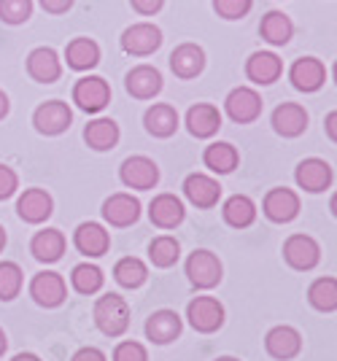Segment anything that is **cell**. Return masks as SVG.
<instances>
[{"mask_svg":"<svg viewBox=\"0 0 337 361\" xmlns=\"http://www.w3.org/2000/svg\"><path fill=\"white\" fill-rule=\"evenodd\" d=\"M92 316H94V326L103 331L106 337H122L124 331L130 329L133 313H130L127 300L111 291V294H103L100 300L94 302Z\"/></svg>","mask_w":337,"mask_h":361,"instance_id":"6da1fadb","label":"cell"},{"mask_svg":"<svg viewBox=\"0 0 337 361\" xmlns=\"http://www.w3.org/2000/svg\"><path fill=\"white\" fill-rule=\"evenodd\" d=\"M186 278L189 283L200 291H208V288H216L224 278V267H221V259L208 251V248H197L192 251L189 259H186Z\"/></svg>","mask_w":337,"mask_h":361,"instance_id":"7a4b0ae2","label":"cell"},{"mask_svg":"<svg viewBox=\"0 0 337 361\" xmlns=\"http://www.w3.org/2000/svg\"><path fill=\"white\" fill-rule=\"evenodd\" d=\"M224 305L216 300V297H195V300L186 305V321L189 326L200 334H214L224 326Z\"/></svg>","mask_w":337,"mask_h":361,"instance_id":"3957f363","label":"cell"},{"mask_svg":"<svg viewBox=\"0 0 337 361\" xmlns=\"http://www.w3.org/2000/svg\"><path fill=\"white\" fill-rule=\"evenodd\" d=\"M283 262L289 264L291 270L297 272H310L313 267H319L321 262V245L313 240L310 235H289L283 243Z\"/></svg>","mask_w":337,"mask_h":361,"instance_id":"277c9868","label":"cell"},{"mask_svg":"<svg viewBox=\"0 0 337 361\" xmlns=\"http://www.w3.org/2000/svg\"><path fill=\"white\" fill-rule=\"evenodd\" d=\"M119 178L127 189H135V192H149L159 183V167L154 159L135 154V157H127L119 167Z\"/></svg>","mask_w":337,"mask_h":361,"instance_id":"5b68a950","label":"cell"},{"mask_svg":"<svg viewBox=\"0 0 337 361\" xmlns=\"http://www.w3.org/2000/svg\"><path fill=\"white\" fill-rule=\"evenodd\" d=\"M73 103L87 114H100L111 103V84L103 75H84L73 84Z\"/></svg>","mask_w":337,"mask_h":361,"instance_id":"8992f818","label":"cell"},{"mask_svg":"<svg viewBox=\"0 0 337 361\" xmlns=\"http://www.w3.org/2000/svg\"><path fill=\"white\" fill-rule=\"evenodd\" d=\"M294 180L300 189H305L307 195H321L332 186L335 180V170L326 159H319V157H307L302 159L297 170H294Z\"/></svg>","mask_w":337,"mask_h":361,"instance_id":"52a82bcc","label":"cell"},{"mask_svg":"<svg viewBox=\"0 0 337 361\" xmlns=\"http://www.w3.org/2000/svg\"><path fill=\"white\" fill-rule=\"evenodd\" d=\"M30 297L35 305L47 307V310H54L60 307L62 302L68 300V283L60 272L44 270L38 275H32L30 281Z\"/></svg>","mask_w":337,"mask_h":361,"instance_id":"ba28073f","label":"cell"},{"mask_svg":"<svg viewBox=\"0 0 337 361\" xmlns=\"http://www.w3.org/2000/svg\"><path fill=\"white\" fill-rule=\"evenodd\" d=\"M300 195L294 189H286V186H276L270 189L264 200H262V213L273 221V224H289L300 216Z\"/></svg>","mask_w":337,"mask_h":361,"instance_id":"9c48e42d","label":"cell"},{"mask_svg":"<svg viewBox=\"0 0 337 361\" xmlns=\"http://www.w3.org/2000/svg\"><path fill=\"white\" fill-rule=\"evenodd\" d=\"M32 124H35V130L41 135L47 137L62 135L73 124V111H71L68 103H62V100H49V103H41V106L35 108Z\"/></svg>","mask_w":337,"mask_h":361,"instance_id":"30bf717a","label":"cell"},{"mask_svg":"<svg viewBox=\"0 0 337 361\" xmlns=\"http://www.w3.org/2000/svg\"><path fill=\"white\" fill-rule=\"evenodd\" d=\"M262 94L254 87H235L224 100V111L235 124H251L262 116Z\"/></svg>","mask_w":337,"mask_h":361,"instance_id":"8fae6325","label":"cell"},{"mask_svg":"<svg viewBox=\"0 0 337 361\" xmlns=\"http://www.w3.org/2000/svg\"><path fill=\"white\" fill-rule=\"evenodd\" d=\"M122 49L133 57H149L154 54L159 46H162V30L152 25V22H138V25H130L122 32Z\"/></svg>","mask_w":337,"mask_h":361,"instance_id":"7c38bea8","label":"cell"},{"mask_svg":"<svg viewBox=\"0 0 337 361\" xmlns=\"http://www.w3.org/2000/svg\"><path fill=\"white\" fill-rule=\"evenodd\" d=\"M264 350L267 356L276 361H291L300 356L302 350V334L289 326V324H281L264 334Z\"/></svg>","mask_w":337,"mask_h":361,"instance_id":"4fadbf2b","label":"cell"},{"mask_svg":"<svg viewBox=\"0 0 337 361\" xmlns=\"http://www.w3.org/2000/svg\"><path fill=\"white\" fill-rule=\"evenodd\" d=\"M16 213H19V219L25 221V224H44L51 219V213H54V200L49 195L47 189H38V186H32V189H25L19 200H16Z\"/></svg>","mask_w":337,"mask_h":361,"instance_id":"5bb4252c","label":"cell"},{"mask_svg":"<svg viewBox=\"0 0 337 361\" xmlns=\"http://www.w3.org/2000/svg\"><path fill=\"white\" fill-rule=\"evenodd\" d=\"M73 245L87 259H100L111 251V232L97 221H81L73 232Z\"/></svg>","mask_w":337,"mask_h":361,"instance_id":"9a60e30c","label":"cell"},{"mask_svg":"<svg viewBox=\"0 0 337 361\" xmlns=\"http://www.w3.org/2000/svg\"><path fill=\"white\" fill-rule=\"evenodd\" d=\"M184 197L200 208V211H208V208H216L219 200H221V183L214 178V176H205V173H192L184 178Z\"/></svg>","mask_w":337,"mask_h":361,"instance_id":"2e32d148","label":"cell"},{"mask_svg":"<svg viewBox=\"0 0 337 361\" xmlns=\"http://www.w3.org/2000/svg\"><path fill=\"white\" fill-rule=\"evenodd\" d=\"M184 331V318L178 316L176 310H157L146 318V340L154 345H170L181 337Z\"/></svg>","mask_w":337,"mask_h":361,"instance_id":"e0dca14e","label":"cell"},{"mask_svg":"<svg viewBox=\"0 0 337 361\" xmlns=\"http://www.w3.org/2000/svg\"><path fill=\"white\" fill-rule=\"evenodd\" d=\"M103 219L106 224L124 229V226H133L140 219V200L127 192H116L103 202Z\"/></svg>","mask_w":337,"mask_h":361,"instance_id":"ac0fdd59","label":"cell"},{"mask_svg":"<svg viewBox=\"0 0 337 361\" xmlns=\"http://www.w3.org/2000/svg\"><path fill=\"white\" fill-rule=\"evenodd\" d=\"M149 219H152L154 226L159 229H176V226L184 224L186 219V208H184V200L176 195H157L149 205Z\"/></svg>","mask_w":337,"mask_h":361,"instance_id":"d6986e66","label":"cell"},{"mask_svg":"<svg viewBox=\"0 0 337 361\" xmlns=\"http://www.w3.org/2000/svg\"><path fill=\"white\" fill-rule=\"evenodd\" d=\"M289 81L300 92H319L326 84V68L316 57H300L289 68Z\"/></svg>","mask_w":337,"mask_h":361,"instance_id":"ffe728a7","label":"cell"},{"mask_svg":"<svg viewBox=\"0 0 337 361\" xmlns=\"http://www.w3.org/2000/svg\"><path fill=\"white\" fill-rule=\"evenodd\" d=\"M124 87L135 100H152L162 92V73L154 65H135L124 75Z\"/></svg>","mask_w":337,"mask_h":361,"instance_id":"44dd1931","label":"cell"},{"mask_svg":"<svg viewBox=\"0 0 337 361\" xmlns=\"http://www.w3.org/2000/svg\"><path fill=\"white\" fill-rule=\"evenodd\" d=\"M27 73L38 84H54L62 75V62L57 57V51L49 49V46L32 49L30 54H27Z\"/></svg>","mask_w":337,"mask_h":361,"instance_id":"7402d4cb","label":"cell"},{"mask_svg":"<svg viewBox=\"0 0 337 361\" xmlns=\"http://www.w3.org/2000/svg\"><path fill=\"white\" fill-rule=\"evenodd\" d=\"M283 73V62L273 51H254L248 60H245V75L248 81L259 84V87H270L276 84Z\"/></svg>","mask_w":337,"mask_h":361,"instance_id":"603a6c76","label":"cell"},{"mask_svg":"<svg viewBox=\"0 0 337 361\" xmlns=\"http://www.w3.org/2000/svg\"><path fill=\"white\" fill-rule=\"evenodd\" d=\"M186 130L192 137L208 140L221 130V114L211 103H197L186 111Z\"/></svg>","mask_w":337,"mask_h":361,"instance_id":"cb8c5ba5","label":"cell"},{"mask_svg":"<svg viewBox=\"0 0 337 361\" xmlns=\"http://www.w3.org/2000/svg\"><path fill=\"white\" fill-rule=\"evenodd\" d=\"M170 71L178 75V78H197L205 71V51L197 44H181L173 49L170 54Z\"/></svg>","mask_w":337,"mask_h":361,"instance_id":"d4e9b609","label":"cell"},{"mask_svg":"<svg viewBox=\"0 0 337 361\" xmlns=\"http://www.w3.org/2000/svg\"><path fill=\"white\" fill-rule=\"evenodd\" d=\"M65 248H68V240H65V235H62L60 229H54V226H47V229H41V232H35L30 240V254L41 262V264H54V262H60L62 254H65Z\"/></svg>","mask_w":337,"mask_h":361,"instance_id":"484cf974","label":"cell"},{"mask_svg":"<svg viewBox=\"0 0 337 361\" xmlns=\"http://www.w3.org/2000/svg\"><path fill=\"white\" fill-rule=\"evenodd\" d=\"M270 124L281 137H300L307 130V111L300 103H281Z\"/></svg>","mask_w":337,"mask_h":361,"instance_id":"4316f807","label":"cell"},{"mask_svg":"<svg viewBox=\"0 0 337 361\" xmlns=\"http://www.w3.org/2000/svg\"><path fill=\"white\" fill-rule=\"evenodd\" d=\"M178 111L168 103H154L146 114H143V127H146V133L154 137H173L176 135V130H178Z\"/></svg>","mask_w":337,"mask_h":361,"instance_id":"83f0119b","label":"cell"},{"mask_svg":"<svg viewBox=\"0 0 337 361\" xmlns=\"http://www.w3.org/2000/svg\"><path fill=\"white\" fill-rule=\"evenodd\" d=\"M122 137V130L119 124L108 116H100V119H92L87 127H84V143L90 146L92 151H111L116 149Z\"/></svg>","mask_w":337,"mask_h":361,"instance_id":"f1b7e54d","label":"cell"},{"mask_svg":"<svg viewBox=\"0 0 337 361\" xmlns=\"http://www.w3.org/2000/svg\"><path fill=\"white\" fill-rule=\"evenodd\" d=\"M65 62L71 71H78V73L92 71L100 65V46L92 38H73L65 46Z\"/></svg>","mask_w":337,"mask_h":361,"instance_id":"f546056e","label":"cell"},{"mask_svg":"<svg viewBox=\"0 0 337 361\" xmlns=\"http://www.w3.org/2000/svg\"><path fill=\"white\" fill-rule=\"evenodd\" d=\"M221 216L232 229H248L257 221V202L245 195H232L224 200Z\"/></svg>","mask_w":337,"mask_h":361,"instance_id":"4dcf8cb0","label":"cell"},{"mask_svg":"<svg viewBox=\"0 0 337 361\" xmlns=\"http://www.w3.org/2000/svg\"><path fill=\"white\" fill-rule=\"evenodd\" d=\"M202 162L216 176H227V173H232L235 167L240 165V154L227 140H216V143H211L208 149L202 151Z\"/></svg>","mask_w":337,"mask_h":361,"instance_id":"1f68e13d","label":"cell"},{"mask_svg":"<svg viewBox=\"0 0 337 361\" xmlns=\"http://www.w3.org/2000/svg\"><path fill=\"white\" fill-rule=\"evenodd\" d=\"M259 35L270 46H286L294 35V25L283 11H267L259 22Z\"/></svg>","mask_w":337,"mask_h":361,"instance_id":"d6a6232c","label":"cell"},{"mask_svg":"<svg viewBox=\"0 0 337 361\" xmlns=\"http://www.w3.org/2000/svg\"><path fill=\"white\" fill-rule=\"evenodd\" d=\"M307 302L313 310L319 313H335L337 310V278L326 275V278H316L307 286Z\"/></svg>","mask_w":337,"mask_h":361,"instance_id":"836d02e7","label":"cell"},{"mask_svg":"<svg viewBox=\"0 0 337 361\" xmlns=\"http://www.w3.org/2000/svg\"><path fill=\"white\" fill-rule=\"evenodd\" d=\"M114 281L122 288H140L149 281V267L138 256H124L114 267Z\"/></svg>","mask_w":337,"mask_h":361,"instance_id":"e575fe53","label":"cell"},{"mask_svg":"<svg viewBox=\"0 0 337 361\" xmlns=\"http://www.w3.org/2000/svg\"><path fill=\"white\" fill-rule=\"evenodd\" d=\"M103 283H106L103 270H100L97 264H90V262H81V264H76L73 272H71V286L76 288L78 294H84V297L97 294V291L103 288Z\"/></svg>","mask_w":337,"mask_h":361,"instance_id":"d590c367","label":"cell"},{"mask_svg":"<svg viewBox=\"0 0 337 361\" xmlns=\"http://www.w3.org/2000/svg\"><path fill=\"white\" fill-rule=\"evenodd\" d=\"M149 259H152L154 267L168 270L181 259V243L176 238H170V235H159V238H154L149 243Z\"/></svg>","mask_w":337,"mask_h":361,"instance_id":"8d00e7d4","label":"cell"},{"mask_svg":"<svg viewBox=\"0 0 337 361\" xmlns=\"http://www.w3.org/2000/svg\"><path fill=\"white\" fill-rule=\"evenodd\" d=\"M25 283V272L16 262H0V302H14Z\"/></svg>","mask_w":337,"mask_h":361,"instance_id":"74e56055","label":"cell"},{"mask_svg":"<svg viewBox=\"0 0 337 361\" xmlns=\"http://www.w3.org/2000/svg\"><path fill=\"white\" fill-rule=\"evenodd\" d=\"M32 16V0H0V22L25 25Z\"/></svg>","mask_w":337,"mask_h":361,"instance_id":"f35d334b","label":"cell"},{"mask_svg":"<svg viewBox=\"0 0 337 361\" xmlns=\"http://www.w3.org/2000/svg\"><path fill=\"white\" fill-rule=\"evenodd\" d=\"M251 6H254V0H214V11L221 19H243L248 11H251Z\"/></svg>","mask_w":337,"mask_h":361,"instance_id":"ab89813d","label":"cell"},{"mask_svg":"<svg viewBox=\"0 0 337 361\" xmlns=\"http://www.w3.org/2000/svg\"><path fill=\"white\" fill-rule=\"evenodd\" d=\"M114 361H149V350L143 343L135 340H124L114 348Z\"/></svg>","mask_w":337,"mask_h":361,"instance_id":"60d3db41","label":"cell"},{"mask_svg":"<svg viewBox=\"0 0 337 361\" xmlns=\"http://www.w3.org/2000/svg\"><path fill=\"white\" fill-rule=\"evenodd\" d=\"M19 189V176L8 165H0V202L3 200H11Z\"/></svg>","mask_w":337,"mask_h":361,"instance_id":"b9f144b4","label":"cell"},{"mask_svg":"<svg viewBox=\"0 0 337 361\" xmlns=\"http://www.w3.org/2000/svg\"><path fill=\"white\" fill-rule=\"evenodd\" d=\"M130 3L143 16H154L157 11H162V6H165V0H130Z\"/></svg>","mask_w":337,"mask_h":361,"instance_id":"7bdbcfd3","label":"cell"},{"mask_svg":"<svg viewBox=\"0 0 337 361\" xmlns=\"http://www.w3.org/2000/svg\"><path fill=\"white\" fill-rule=\"evenodd\" d=\"M71 361H108V356L100 350V348L87 345V348H78Z\"/></svg>","mask_w":337,"mask_h":361,"instance_id":"ee69618b","label":"cell"},{"mask_svg":"<svg viewBox=\"0 0 337 361\" xmlns=\"http://www.w3.org/2000/svg\"><path fill=\"white\" fill-rule=\"evenodd\" d=\"M38 3H41V8H44L47 14H65V11L73 8L76 0H38Z\"/></svg>","mask_w":337,"mask_h":361,"instance_id":"f6af8a7d","label":"cell"},{"mask_svg":"<svg viewBox=\"0 0 337 361\" xmlns=\"http://www.w3.org/2000/svg\"><path fill=\"white\" fill-rule=\"evenodd\" d=\"M324 124H326V133H329V140H332V143H335L337 140V114L335 111H329V114H326V119H324Z\"/></svg>","mask_w":337,"mask_h":361,"instance_id":"bcb514c9","label":"cell"},{"mask_svg":"<svg viewBox=\"0 0 337 361\" xmlns=\"http://www.w3.org/2000/svg\"><path fill=\"white\" fill-rule=\"evenodd\" d=\"M8 111H11V103H8V94L0 90V121L8 116Z\"/></svg>","mask_w":337,"mask_h":361,"instance_id":"7dc6e473","label":"cell"},{"mask_svg":"<svg viewBox=\"0 0 337 361\" xmlns=\"http://www.w3.org/2000/svg\"><path fill=\"white\" fill-rule=\"evenodd\" d=\"M11 361H44V359H41L38 353H30V350H25V353H16Z\"/></svg>","mask_w":337,"mask_h":361,"instance_id":"c3c4849f","label":"cell"},{"mask_svg":"<svg viewBox=\"0 0 337 361\" xmlns=\"http://www.w3.org/2000/svg\"><path fill=\"white\" fill-rule=\"evenodd\" d=\"M6 350H8V337H6V331L0 329V359H3Z\"/></svg>","mask_w":337,"mask_h":361,"instance_id":"681fc988","label":"cell"},{"mask_svg":"<svg viewBox=\"0 0 337 361\" xmlns=\"http://www.w3.org/2000/svg\"><path fill=\"white\" fill-rule=\"evenodd\" d=\"M6 240H8V238H6V229L0 224V254H3V248H6Z\"/></svg>","mask_w":337,"mask_h":361,"instance_id":"f907efd6","label":"cell"},{"mask_svg":"<svg viewBox=\"0 0 337 361\" xmlns=\"http://www.w3.org/2000/svg\"><path fill=\"white\" fill-rule=\"evenodd\" d=\"M214 361H240V359H235V356H219V359Z\"/></svg>","mask_w":337,"mask_h":361,"instance_id":"816d5d0a","label":"cell"}]
</instances>
